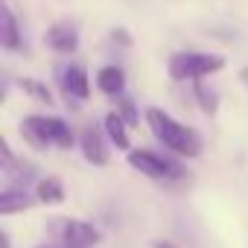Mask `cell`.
Listing matches in <instances>:
<instances>
[{
  "label": "cell",
  "mask_w": 248,
  "mask_h": 248,
  "mask_svg": "<svg viewBox=\"0 0 248 248\" xmlns=\"http://www.w3.org/2000/svg\"><path fill=\"white\" fill-rule=\"evenodd\" d=\"M146 123H149V129L152 135L175 155L181 158H196L202 152V138L190 129V126H181V123H175L167 111L161 108H149L146 111Z\"/></svg>",
  "instance_id": "cell-1"
},
{
  "label": "cell",
  "mask_w": 248,
  "mask_h": 248,
  "mask_svg": "<svg viewBox=\"0 0 248 248\" xmlns=\"http://www.w3.org/2000/svg\"><path fill=\"white\" fill-rule=\"evenodd\" d=\"M225 67V59L216 53H175L170 59V76L175 82H193V79H204L216 70Z\"/></svg>",
  "instance_id": "cell-2"
},
{
  "label": "cell",
  "mask_w": 248,
  "mask_h": 248,
  "mask_svg": "<svg viewBox=\"0 0 248 248\" xmlns=\"http://www.w3.org/2000/svg\"><path fill=\"white\" fill-rule=\"evenodd\" d=\"M129 164H132L138 172H143V175H149V178H155V181H175V178L184 175V170H181L175 161L161 158V155H155V152H149V149H135V152H129Z\"/></svg>",
  "instance_id": "cell-3"
},
{
  "label": "cell",
  "mask_w": 248,
  "mask_h": 248,
  "mask_svg": "<svg viewBox=\"0 0 248 248\" xmlns=\"http://www.w3.org/2000/svg\"><path fill=\"white\" fill-rule=\"evenodd\" d=\"M59 239L64 248H93L99 242V231L82 219H62L59 222Z\"/></svg>",
  "instance_id": "cell-4"
},
{
  "label": "cell",
  "mask_w": 248,
  "mask_h": 248,
  "mask_svg": "<svg viewBox=\"0 0 248 248\" xmlns=\"http://www.w3.org/2000/svg\"><path fill=\"white\" fill-rule=\"evenodd\" d=\"M59 85H62V93L70 105L76 102H85L91 96V82H88V73L82 64H67L59 70Z\"/></svg>",
  "instance_id": "cell-5"
},
{
  "label": "cell",
  "mask_w": 248,
  "mask_h": 248,
  "mask_svg": "<svg viewBox=\"0 0 248 248\" xmlns=\"http://www.w3.org/2000/svg\"><path fill=\"white\" fill-rule=\"evenodd\" d=\"M21 135L27 138V143L32 146V149H47V146H53V117H38V114H32V117H27L24 123H21Z\"/></svg>",
  "instance_id": "cell-6"
},
{
  "label": "cell",
  "mask_w": 248,
  "mask_h": 248,
  "mask_svg": "<svg viewBox=\"0 0 248 248\" xmlns=\"http://www.w3.org/2000/svg\"><path fill=\"white\" fill-rule=\"evenodd\" d=\"M79 146H82V155L88 164L93 167H105L108 164V149H105V140H102V132L96 126H88L79 138Z\"/></svg>",
  "instance_id": "cell-7"
},
{
  "label": "cell",
  "mask_w": 248,
  "mask_h": 248,
  "mask_svg": "<svg viewBox=\"0 0 248 248\" xmlns=\"http://www.w3.org/2000/svg\"><path fill=\"white\" fill-rule=\"evenodd\" d=\"M47 47L62 53V56H70L76 47H79V35H76V27L62 21V24H53L47 30Z\"/></svg>",
  "instance_id": "cell-8"
},
{
  "label": "cell",
  "mask_w": 248,
  "mask_h": 248,
  "mask_svg": "<svg viewBox=\"0 0 248 248\" xmlns=\"http://www.w3.org/2000/svg\"><path fill=\"white\" fill-rule=\"evenodd\" d=\"M0 44L6 50H21V30L9 6H0Z\"/></svg>",
  "instance_id": "cell-9"
},
{
  "label": "cell",
  "mask_w": 248,
  "mask_h": 248,
  "mask_svg": "<svg viewBox=\"0 0 248 248\" xmlns=\"http://www.w3.org/2000/svg\"><path fill=\"white\" fill-rule=\"evenodd\" d=\"M96 85H99L102 93H108V96H120L123 88H126V76H123V70H120L117 64H105V67L96 73Z\"/></svg>",
  "instance_id": "cell-10"
},
{
  "label": "cell",
  "mask_w": 248,
  "mask_h": 248,
  "mask_svg": "<svg viewBox=\"0 0 248 248\" xmlns=\"http://www.w3.org/2000/svg\"><path fill=\"white\" fill-rule=\"evenodd\" d=\"M32 207V199L21 190V187H9L0 196V213L3 216H12V213H21V210H30Z\"/></svg>",
  "instance_id": "cell-11"
},
{
  "label": "cell",
  "mask_w": 248,
  "mask_h": 248,
  "mask_svg": "<svg viewBox=\"0 0 248 248\" xmlns=\"http://www.w3.org/2000/svg\"><path fill=\"white\" fill-rule=\"evenodd\" d=\"M126 126H129V123L123 120L120 111L105 114V132H108V138H111V143L117 149H129V132H126Z\"/></svg>",
  "instance_id": "cell-12"
},
{
  "label": "cell",
  "mask_w": 248,
  "mask_h": 248,
  "mask_svg": "<svg viewBox=\"0 0 248 248\" xmlns=\"http://www.w3.org/2000/svg\"><path fill=\"white\" fill-rule=\"evenodd\" d=\"M35 199L44 202V204H59V202H64V184H62V178H56V175L41 178V181L35 184Z\"/></svg>",
  "instance_id": "cell-13"
},
{
  "label": "cell",
  "mask_w": 248,
  "mask_h": 248,
  "mask_svg": "<svg viewBox=\"0 0 248 248\" xmlns=\"http://www.w3.org/2000/svg\"><path fill=\"white\" fill-rule=\"evenodd\" d=\"M6 178H9V187H27V184L35 178V170H32L30 164L24 167V164H18V161H15V164L6 170Z\"/></svg>",
  "instance_id": "cell-14"
},
{
  "label": "cell",
  "mask_w": 248,
  "mask_h": 248,
  "mask_svg": "<svg viewBox=\"0 0 248 248\" xmlns=\"http://www.w3.org/2000/svg\"><path fill=\"white\" fill-rule=\"evenodd\" d=\"M193 91H196V99H199L202 111H204V114H216L219 99H216V93H213V91H207V88H204V82H202V79H193Z\"/></svg>",
  "instance_id": "cell-15"
},
{
  "label": "cell",
  "mask_w": 248,
  "mask_h": 248,
  "mask_svg": "<svg viewBox=\"0 0 248 248\" xmlns=\"http://www.w3.org/2000/svg\"><path fill=\"white\" fill-rule=\"evenodd\" d=\"M21 88H24L32 99H38V102H44V105H50V102H53L50 88H47V85H41L38 79H24V82H21Z\"/></svg>",
  "instance_id": "cell-16"
},
{
  "label": "cell",
  "mask_w": 248,
  "mask_h": 248,
  "mask_svg": "<svg viewBox=\"0 0 248 248\" xmlns=\"http://www.w3.org/2000/svg\"><path fill=\"white\" fill-rule=\"evenodd\" d=\"M120 114L129 126H138V111H135V102L132 99H120Z\"/></svg>",
  "instance_id": "cell-17"
},
{
  "label": "cell",
  "mask_w": 248,
  "mask_h": 248,
  "mask_svg": "<svg viewBox=\"0 0 248 248\" xmlns=\"http://www.w3.org/2000/svg\"><path fill=\"white\" fill-rule=\"evenodd\" d=\"M0 158H3V164H0V167H3V172L15 164V155H12V149H9V143H6V140H0Z\"/></svg>",
  "instance_id": "cell-18"
},
{
  "label": "cell",
  "mask_w": 248,
  "mask_h": 248,
  "mask_svg": "<svg viewBox=\"0 0 248 248\" xmlns=\"http://www.w3.org/2000/svg\"><path fill=\"white\" fill-rule=\"evenodd\" d=\"M152 248H175V245H172V242H167V239H155V242H152Z\"/></svg>",
  "instance_id": "cell-19"
},
{
  "label": "cell",
  "mask_w": 248,
  "mask_h": 248,
  "mask_svg": "<svg viewBox=\"0 0 248 248\" xmlns=\"http://www.w3.org/2000/svg\"><path fill=\"white\" fill-rule=\"evenodd\" d=\"M0 236H3V248H12V242H9V233H6V231H0Z\"/></svg>",
  "instance_id": "cell-20"
}]
</instances>
